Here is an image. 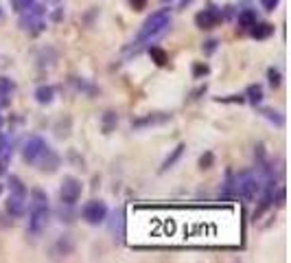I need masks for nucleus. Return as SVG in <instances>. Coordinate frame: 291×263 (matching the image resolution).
I'll use <instances>...</instances> for the list:
<instances>
[{"instance_id":"nucleus-1","label":"nucleus","mask_w":291,"mask_h":263,"mask_svg":"<svg viewBox=\"0 0 291 263\" xmlns=\"http://www.w3.org/2000/svg\"><path fill=\"white\" fill-rule=\"evenodd\" d=\"M48 217H51V206H48V195L42 189L31 191V202H29V230L33 235H40L46 228Z\"/></svg>"},{"instance_id":"nucleus-2","label":"nucleus","mask_w":291,"mask_h":263,"mask_svg":"<svg viewBox=\"0 0 291 263\" xmlns=\"http://www.w3.org/2000/svg\"><path fill=\"white\" fill-rule=\"evenodd\" d=\"M169 22H171V14H169V9H160V11H154L147 20L142 22L140 31H138L136 40L131 42V44H142V42H147L151 38H156V35H160L162 31H167L169 29Z\"/></svg>"},{"instance_id":"nucleus-3","label":"nucleus","mask_w":291,"mask_h":263,"mask_svg":"<svg viewBox=\"0 0 291 263\" xmlns=\"http://www.w3.org/2000/svg\"><path fill=\"white\" fill-rule=\"evenodd\" d=\"M44 14H46V7H42V5H38V3L29 5V7L20 14V29L22 31L33 33V35L44 31V20H42Z\"/></svg>"},{"instance_id":"nucleus-4","label":"nucleus","mask_w":291,"mask_h":263,"mask_svg":"<svg viewBox=\"0 0 291 263\" xmlns=\"http://www.w3.org/2000/svg\"><path fill=\"white\" fill-rule=\"evenodd\" d=\"M232 184H234V195H239L241 200H245V202L254 200L258 193V189H260L256 176H254L252 171H241L239 176L234 178Z\"/></svg>"},{"instance_id":"nucleus-5","label":"nucleus","mask_w":291,"mask_h":263,"mask_svg":"<svg viewBox=\"0 0 291 263\" xmlns=\"http://www.w3.org/2000/svg\"><path fill=\"white\" fill-rule=\"evenodd\" d=\"M81 180H77L75 176H66L64 182H62V189H59V197H62V204L66 206H72L79 202V197H81Z\"/></svg>"},{"instance_id":"nucleus-6","label":"nucleus","mask_w":291,"mask_h":263,"mask_svg":"<svg viewBox=\"0 0 291 263\" xmlns=\"http://www.w3.org/2000/svg\"><path fill=\"white\" fill-rule=\"evenodd\" d=\"M81 215L90 226H99V224L105 222V217H107V204L103 200H90V202H86Z\"/></svg>"},{"instance_id":"nucleus-7","label":"nucleus","mask_w":291,"mask_h":263,"mask_svg":"<svg viewBox=\"0 0 291 263\" xmlns=\"http://www.w3.org/2000/svg\"><path fill=\"white\" fill-rule=\"evenodd\" d=\"M46 149V143L42 136H29L22 145V158L27 163H38V158L42 156V152Z\"/></svg>"},{"instance_id":"nucleus-8","label":"nucleus","mask_w":291,"mask_h":263,"mask_svg":"<svg viewBox=\"0 0 291 263\" xmlns=\"http://www.w3.org/2000/svg\"><path fill=\"white\" fill-rule=\"evenodd\" d=\"M221 11L217 9V7H208V9H204V11H199V14L195 16V22H197V27L199 29H213L217 27L221 22Z\"/></svg>"},{"instance_id":"nucleus-9","label":"nucleus","mask_w":291,"mask_h":263,"mask_svg":"<svg viewBox=\"0 0 291 263\" xmlns=\"http://www.w3.org/2000/svg\"><path fill=\"white\" fill-rule=\"evenodd\" d=\"M167 121H171V114H165V112H151V114L142 116V118H136V121L131 123V127L142 129V127H149V125H162Z\"/></svg>"},{"instance_id":"nucleus-10","label":"nucleus","mask_w":291,"mask_h":263,"mask_svg":"<svg viewBox=\"0 0 291 263\" xmlns=\"http://www.w3.org/2000/svg\"><path fill=\"white\" fill-rule=\"evenodd\" d=\"M5 208H7V213L11 215V217H22V215L27 213V197L11 193L7 197V202H5Z\"/></svg>"},{"instance_id":"nucleus-11","label":"nucleus","mask_w":291,"mask_h":263,"mask_svg":"<svg viewBox=\"0 0 291 263\" xmlns=\"http://www.w3.org/2000/svg\"><path fill=\"white\" fill-rule=\"evenodd\" d=\"M38 165H40V169L42 171H48V173H53L59 167V156L55 152H53L51 147L46 145V149L42 152V156L38 158Z\"/></svg>"},{"instance_id":"nucleus-12","label":"nucleus","mask_w":291,"mask_h":263,"mask_svg":"<svg viewBox=\"0 0 291 263\" xmlns=\"http://www.w3.org/2000/svg\"><path fill=\"white\" fill-rule=\"evenodd\" d=\"M33 97H35V101H38V103L48 105V103H53V99H55V90H53V86H46V83H42V86L35 88Z\"/></svg>"},{"instance_id":"nucleus-13","label":"nucleus","mask_w":291,"mask_h":263,"mask_svg":"<svg viewBox=\"0 0 291 263\" xmlns=\"http://www.w3.org/2000/svg\"><path fill=\"white\" fill-rule=\"evenodd\" d=\"M250 31H252V38L254 40H267L271 33H274V27L267 25V22H254V25L250 27Z\"/></svg>"},{"instance_id":"nucleus-14","label":"nucleus","mask_w":291,"mask_h":263,"mask_svg":"<svg viewBox=\"0 0 291 263\" xmlns=\"http://www.w3.org/2000/svg\"><path fill=\"white\" fill-rule=\"evenodd\" d=\"M254 22H256V11H254V9L239 11V18H236V25H239V29H250Z\"/></svg>"},{"instance_id":"nucleus-15","label":"nucleus","mask_w":291,"mask_h":263,"mask_svg":"<svg viewBox=\"0 0 291 263\" xmlns=\"http://www.w3.org/2000/svg\"><path fill=\"white\" fill-rule=\"evenodd\" d=\"M243 97L250 101L252 105H258L260 101H263V88H260L258 83H252V86H247V90H245Z\"/></svg>"},{"instance_id":"nucleus-16","label":"nucleus","mask_w":291,"mask_h":263,"mask_svg":"<svg viewBox=\"0 0 291 263\" xmlns=\"http://www.w3.org/2000/svg\"><path fill=\"white\" fill-rule=\"evenodd\" d=\"M182 154H184V145H182V143H180V145L175 147L173 152H171V154H169V156L165 158V163H162V171L171 169V167H173V165H175V163H178V160L182 158Z\"/></svg>"},{"instance_id":"nucleus-17","label":"nucleus","mask_w":291,"mask_h":263,"mask_svg":"<svg viewBox=\"0 0 291 263\" xmlns=\"http://www.w3.org/2000/svg\"><path fill=\"white\" fill-rule=\"evenodd\" d=\"M9 189H11V193L14 195H20V197H27V187L22 184V180L18 176H9Z\"/></svg>"},{"instance_id":"nucleus-18","label":"nucleus","mask_w":291,"mask_h":263,"mask_svg":"<svg viewBox=\"0 0 291 263\" xmlns=\"http://www.w3.org/2000/svg\"><path fill=\"white\" fill-rule=\"evenodd\" d=\"M149 55H151V59H154L158 66H167V62H169V55L165 53V49H160V46H151Z\"/></svg>"},{"instance_id":"nucleus-19","label":"nucleus","mask_w":291,"mask_h":263,"mask_svg":"<svg viewBox=\"0 0 291 263\" xmlns=\"http://www.w3.org/2000/svg\"><path fill=\"white\" fill-rule=\"evenodd\" d=\"M260 114H263L265 118H267V121L276 123L278 127H282V125H284V116L280 114V112H276V110H269V107H263V110H260Z\"/></svg>"},{"instance_id":"nucleus-20","label":"nucleus","mask_w":291,"mask_h":263,"mask_svg":"<svg viewBox=\"0 0 291 263\" xmlns=\"http://www.w3.org/2000/svg\"><path fill=\"white\" fill-rule=\"evenodd\" d=\"M116 123H118L116 112H105V114H103V132H105V134H110V132L116 127Z\"/></svg>"},{"instance_id":"nucleus-21","label":"nucleus","mask_w":291,"mask_h":263,"mask_svg":"<svg viewBox=\"0 0 291 263\" xmlns=\"http://www.w3.org/2000/svg\"><path fill=\"white\" fill-rule=\"evenodd\" d=\"M267 81H269L271 88H278V86H280V81H282L280 70H278V68H269V70H267Z\"/></svg>"},{"instance_id":"nucleus-22","label":"nucleus","mask_w":291,"mask_h":263,"mask_svg":"<svg viewBox=\"0 0 291 263\" xmlns=\"http://www.w3.org/2000/svg\"><path fill=\"white\" fill-rule=\"evenodd\" d=\"M208 73H210V68L206 64H202V62L193 64V77H195V79H202V77H206Z\"/></svg>"},{"instance_id":"nucleus-23","label":"nucleus","mask_w":291,"mask_h":263,"mask_svg":"<svg viewBox=\"0 0 291 263\" xmlns=\"http://www.w3.org/2000/svg\"><path fill=\"white\" fill-rule=\"evenodd\" d=\"M11 90H14V81L7 79V77H0V97L9 94Z\"/></svg>"},{"instance_id":"nucleus-24","label":"nucleus","mask_w":291,"mask_h":263,"mask_svg":"<svg viewBox=\"0 0 291 263\" xmlns=\"http://www.w3.org/2000/svg\"><path fill=\"white\" fill-rule=\"evenodd\" d=\"M213 160H215V156L210 152H206L202 158H199V169H210L213 167Z\"/></svg>"},{"instance_id":"nucleus-25","label":"nucleus","mask_w":291,"mask_h":263,"mask_svg":"<svg viewBox=\"0 0 291 263\" xmlns=\"http://www.w3.org/2000/svg\"><path fill=\"white\" fill-rule=\"evenodd\" d=\"M29 5H33V0H11V7H14V11H18V14H22Z\"/></svg>"},{"instance_id":"nucleus-26","label":"nucleus","mask_w":291,"mask_h":263,"mask_svg":"<svg viewBox=\"0 0 291 263\" xmlns=\"http://www.w3.org/2000/svg\"><path fill=\"white\" fill-rule=\"evenodd\" d=\"M114 219H118V237H123V211L114 213ZM112 232H116V222L112 224Z\"/></svg>"},{"instance_id":"nucleus-27","label":"nucleus","mask_w":291,"mask_h":263,"mask_svg":"<svg viewBox=\"0 0 291 263\" xmlns=\"http://www.w3.org/2000/svg\"><path fill=\"white\" fill-rule=\"evenodd\" d=\"M7 152H9V139L3 134V132H0V158L7 156Z\"/></svg>"},{"instance_id":"nucleus-28","label":"nucleus","mask_w":291,"mask_h":263,"mask_svg":"<svg viewBox=\"0 0 291 263\" xmlns=\"http://www.w3.org/2000/svg\"><path fill=\"white\" fill-rule=\"evenodd\" d=\"M219 101H223V103H243L245 97H243V94H232V97H228V99H219Z\"/></svg>"},{"instance_id":"nucleus-29","label":"nucleus","mask_w":291,"mask_h":263,"mask_svg":"<svg viewBox=\"0 0 291 263\" xmlns=\"http://www.w3.org/2000/svg\"><path fill=\"white\" fill-rule=\"evenodd\" d=\"M127 3H129L136 11H142L144 7H147V0H127Z\"/></svg>"},{"instance_id":"nucleus-30","label":"nucleus","mask_w":291,"mask_h":263,"mask_svg":"<svg viewBox=\"0 0 291 263\" xmlns=\"http://www.w3.org/2000/svg\"><path fill=\"white\" fill-rule=\"evenodd\" d=\"M217 44H219L217 40H208V42H206V46H202V49H204V53H208V55H210V53L217 49Z\"/></svg>"},{"instance_id":"nucleus-31","label":"nucleus","mask_w":291,"mask_h":263,"mask_svg":"<svg viewBox=\"0 0 291 263\" xmlns=\"http://www.w3.org/2000/svg\"><path fill=\"white\" fill-rule=\"evenodd\" d=\"M278 5V0H263V9L265 11H274Z\"/></svg>"},{"instance_id":"nucleus-32","label":"nucleus","mask_w":291,"mask_h":263,"mask_svg":"<svg viewBox=\"0 0 291 263\" xmlns=\"http://www.w3.org/2000/svg\"><path fill=\"white\" fill-rule=\"evenodd\" d=\"M3 123H5V118H3V114H0V127H3Z\"/></svg>"},{"instance_id":"nucleus-33","label":"nucleus","mask_w":291,"mask_h":263,"mask_svg":"<svg viewBox=\"0 0 291 263\" xmlns=\"http://www.w3.org/2000/svg\"><path fill=\"white\" fill-rule=\"evenodd\" d=\"M162 3H171V0H162Z\"/></svg>"},{"instance_id":"nucleus-34","label":"nucleus","mask_w":291,"mask_h":263,"mask_svg":"<svg viewBox=\"0 0 291 263\" xmlns=\"http://www.w3.org/2000/svg\"><path fill=\"white\" fill-rule=\"evenodd\" d=\"M0 193H3V184H0Z\"/></svg>"},{"instance_id":"nucleus-35","label":"nucleus","mask_w":291,"mask_h":263,"mask_svg":"<svg viewBox=\"0 0 291 263\" xmlns=\"http://www.w3.org/2000/svg\"><path fill=\"white\" fill-rule=\"evenodd\" d=\"M0 16H3V9H0Z\"/></svg>"}]
</instances>
